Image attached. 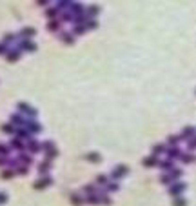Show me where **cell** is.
Returning <instances> with one entry per match:
<instances>
[{
	"label": "cell",
	"mask_w": 196,
	"mask_h": 206,
	"mask_svg": "<svg viewBox=\"0 0 196 206\" xmlns=\"http://www.w3.org/2000/svg\"><path fill=\"white\" fill-rule=\"evenodd\" d=\"M154 164H158L156 159H153V157L151 159H145V166H154Z\"/></svg>",
	"instance_id": "6da1fadb"
},
{
	"label": "cell",
	"mask_w": 196,
	"mask_h": 206,
	"mask_svg": "<svg viewBox=\"0 0 196 206\" xmlns=\"http://www.w3.org/2000/svg\"><path fill=\"white\" fill-rule=\"evenodd\" d=\"M184 133H185L184 137H193V133H194V130H193V128H185V131H184Z\"/></svg>",
	"instance_id": "7a4b0ae2"
},
{
	"label": "cell",
	"mask_w": 196,
	"mask_h": 206,
	"mask_svg": "<svg viewBox=\"0 0 196 206\" xmlns=\"http://www.w3.org/2000/svg\"><path fill=\"white\" fill-rule=\"evenodd\" d=\"M160 152H164V146H154L153 153H160Z\"/></svg>",
	"instance_id": "3957f363"
},
{
	"label": "cell",
	"mask_w": 196,
	"mask_h": 206,
	"mask_svg": "<svg viewBox=\"0 0 196 206\" xmlns=\"http://www.w3.org/2000/svg\"><path fill=\"white\" fill-rule=\"evenodd\" d=\"M184 161H187V162H189V161H194V157H193V155H185V157H184Z\"/></svg>",
	"instance_id": "277c9868"
}]
</instances>
